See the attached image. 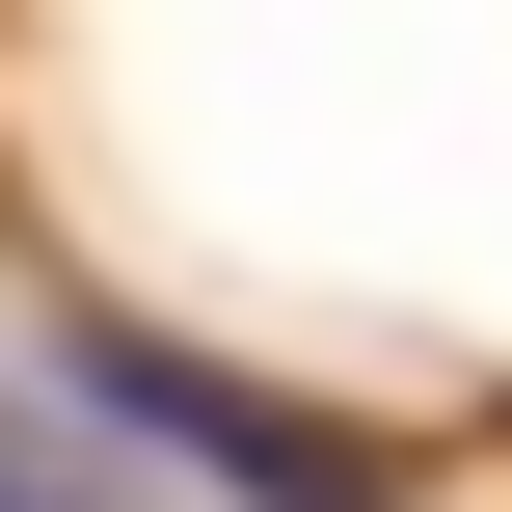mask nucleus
Segmentation results:
<instances>
[{
    "label": "nucleus",
    "mask_w": 512,
    "mask_h": 512,
    "mask_svg": "<svg viewBox=\"0 0 512 512\" xmlns=\"http://www.w3.org/2000/svg\"><path fill=\"white\" fill-rule=\"evenodd\" d=\"M81 378H108V432H162V459H216L243 512H378V459H351V432H297V405H270V378H216V351H135V324H108Z\"/></svg>",
    "instance_id": "1"
}]
</instances>
